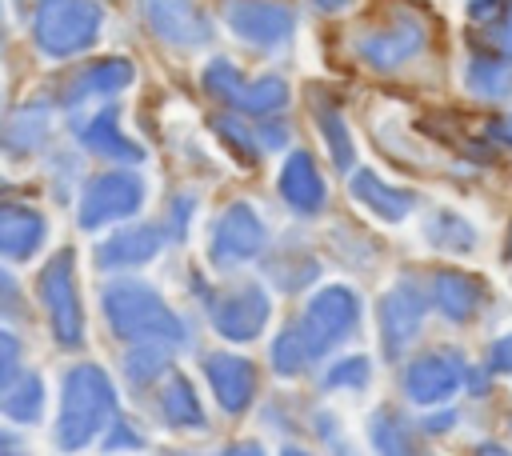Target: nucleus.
I'll return each instance as SVG.
<instances>
[{"instance_id": "obj_1", "label": "nucleus", "mask_w": 512, "mask_h": 456, "mask_svg": "<svg viewBox=\"0 0 512 456\" xmlns=\"http://www.w3.org/2000/svg\"><path fill=\"white\" fill-rule=\"evenodd\" d=\"M116 408V392L108 384V376L96 364H80L68 372L64 392H60V420H56V444L76 452L84 444L96 440V432L104 428V420Z\"/></svg>"}, {"instance_id": "obj_2", "label": "nucleus", "mask_w": 512, "mask_h": 456, "mask_svg": "<svg viewBox=\"0 0 512 456\" xmlns=\"http://www.w3.org/2000/svg\"><path fill=\"white\" fill-rule=\"evenodd\" d=\"M104 312H108V324L116 328V336L124 340H144V344H180L184 340V324L168 312V304L136 284V280H124V284H112L104 292Z\"/></svg>"}, {"instance_id": "obj_3", "label": "nucleus", "mask_w": 512, "mask_h": 456, "mask_svg": "<svg viewBox=\"0 0 512 456\" xmlns=\"http://www.w3.org/2000/svg\"><path fill=\"white\" fill-rule=\"evenodd\" d=\"M100 20H104V12L96 0H40L36 44L48 56H72L96 40Z\"/></svg>"}, {"instance_id": "obj_4", "label": "nucleus", "mask_w": 512, "mask_h": 456, "mask_svg": "<svg viewBox=\"0 0 512 456\" xmlns=\"http://www.w3.org/2000/svg\"><path fill=\"white\" fill-rule=\"evenodd\" d=\"M40 296L52 320V332L64 348H76L84 340V316H80V300H76V284H72V256H56L44 272H40Z\"/></svg>"}, {"instance_id": "obj_5", "label": "nucleus", "mask_w": 512, "mask_h": 456, "mask_svg": "<svg viewBox=\"0 0 512 456\" xmlns=\"http://www.w3.org/2000/svg\"><path fill=\"white\" fill-rule=\"evenodd\" d=\"M356 312H360V304H356V296H352L348 288H324V292L308 304V312H304V320H300V336H304L308 352L320 356V352H328L336 340H344L348 328L356 324Z\"/></svg>"}, {"instance_id": "obj_6", "label": "nucleus", "mask_w": 512, "mask_h": 456, "mask_svg": "<svg viewBox=\"0 0 512 456\" xmlns=\"http://www.w3.org/2000/svg\"><path fill=\"white\" fill-rule=\"evenodd\" d=\"M224 20L248 44H280L292 32V12L276 0H228Z\"/></svg>"}, {"instance_id": "obj_7", "label": "nucleus", "mask_w": 512, "mask_h": 456, "mask_svg": "<svg viewBox=\"0 0 512 456\" xmlns=\"http://www.w3.org/2000/svg\"><path fill=\"white\" fill-rule=\"evenodd\" d=\"M140 180H128V176H104L88 188L84 204H80V224L84 228H96V224H108V220H120L128 216L136 204H140Z\"/></svg>"}, {"instance_id": "obj_8", "label": "nucleus", "mask_w": 512, "mask_h": 456, "mask_svg": "<svg viewBox=\"0 0 512 456\" xmlns=\"http://www.w3.org/2000/svg\"><path fill=\"white\" fill-rule=\"evenodd\" d=\"M460 376H464V368H460L456 356L432 352V356H420V360L404 372V392H408L416 404H440V400H448V396L456 392Z\"/></svg>"}, {"instance_id": "obj_9", "label": "nucleus", "mask_w": 512, "mask_h": 456, "mask_svg": "<svg viewBox=\"0 0 512 456\" xmlns=\"http://www.w3.org/2000/svg\"><path fill=\"white\" fill-rule=\"evenodd\" d=\"M268 320V300L260 288H240V292H228L216 312H212V324L220 336L228 340H252Z\"/></svg>"}, {"instance_id": "obj_10", "label": "nucleus", "mask_w": 512, "mask_h": 456, "mask_svg": "<svg viewBox=\"0 0 512 456\" xmlns=\"http://www.w3.org/2000/svg\"><path fill=\"white\" fill-rule=\"evenodd\" d=\"M420 316H424V304H420V296H416L408 284L392 288V292L380 300V336H384L388 356H400V352L412 344V336H416V328H420Z\"/></svg>"}, {"instance_id": "obj_11", "label": "nucleus", "mask_w": 512, "mask_h": 456, "mask_svg": "<svg viewBox=\"0 0 512 456\" xmlns=\"http://www.w3.org/2000/svg\"><path fill=\"white\" fill-rule=\"evenodd\" d=\"M204 372L212 380V392L216 400L228 408V412H244L252 392H256V372L244 356H228V352H216L204 360Z\"/></svg>"}, {"instance_id": "obj_12", "label": "nucleus", "mask_w": 512, "mask_h": 456, "mask_svg": "<svg viewBox=\"0 0 512 456\" xmlns=\"http://www.w3.org/2000/svg\"><path fill=\"white\" fill-rule=\"evenodd\" d=\"M144 16L172 44L192 48V44H204L208 40V24H204V16L188 0H144Z\"/></svg>"}, {"instance_id": "obj_13", "label": "nucleus", "mask_w": 512, "mask_h": 456, "mask_svg": "<svg viewBox=\"0 0 512 456\" xmlns=\"http://www.w3.org/2000/svg\"><path fill=\"white\" fill-rule=\"evenodd\" d=\"M260 236H264V228H260V220H256V212H252L248 204L228 208L224 224L216 228V260H220V264L248 260V256L260 248Z\"/></svg>"}, {"instance_id": "obj_14", "label": "nucleus", "mask_w": 512, "mask_h": 456, "mask_svg": "<svg viewBox=\"0 0 512 456\" xmlns=\"http://www.w3.org/2000/svg\"><path fill=\"white\" fill-rule=\"evenodd\" d=\"M420 44H424V28H420L416 20H400L396 28H380L376 36L360 40V52H364L368 64H376V68H392V64L408 60Z\"/></svg>"}, {"instance_id": "obj_15", "label": "nucleus", "mask_w": 512, "mask_h": 456, "mask_svg": "<svg viewBox=\"0 0 512 456\" xmlns=\"http://www.w3.org/2000/svg\"><path fill=\"white\" fill-rule=\"evenodd\" d=\"M40 236H44V224H40L36 212H28V208H8V212H4L0 244H4V252H8L12 260L28 256V252L40 244Z\"/></svg>"}, {"instance_id": "obj_16", "label": "nucleus", "mask_w": 512, "mask_h": 456, "mask_svg": "<svg viewBox=\"0 0 512 456\" xmlns=\"http://www.w3.org/2000/svg\"><path fill=\"white\" fill-rule=\"evenodd\" d=\"M160 412L172 428H200L204 424V412H200V400L192 392V384L184 376H172L160 392Z\"/></svg>"}, {"instance_id": "obj_17", "label": "nucleus", "mask_w": 512, "mask_h": 456, "mask_svg": "<svg viewBox=\"0 0 512 456\" xmlns=\"http://www.w3.org/2000/svg\"><path fill=\"white\" fill-rule=\"evenodd\" d=\"M280 184H284V196H288L296 208H304V212L324 200V184H320V176H316V168H312L308 156H292V160L284 164Z\"/></svg>"}, {"instance_id": "obj_18", "label": "nucleus", "mask_w": 512, "mask_h": 456, "mask_svg": "<svg viewBox=\"0 0 512 456\" xmlns=\"http://www.w3.org/2000/svg\"><path fill=\"white\" fill-rule=\"evenodd\" d=\"M152 252H156V228H132V232L108 240L96 260H100L104 268H116V264H140V260H148Z\"/></svg>"}, {"instance_id": "obj_19", "label": "nucleus", "mask_w": 512, "mask_h": 456, "mask_svg": "<svg viewBox=\"0 0 512 456\" xmlns=\"http://www.w3.org/2000/svg\"><path fill=\"white\" fill-rule=\"evenodd\" d=\"M436 304L452 320H468L480 304V288L468 276H436Z\"/></svg>"}, {"instance_id": "obj_20", "label": "nucleus", "mask_w": 512, "mask_h": 456, "mask_svg": "<svg viewBox=\"0 0 512 456\" xmlns=\"http://www.w3.org/2000/svg\"><path fill=\"white\" fill-rule=\"evenodd\" d=\"M40 400H44V384H40L36 372H24L20 380L4 384V412L12 420H20V424H28V420L40 416Z\"/></svg>"}, {"instance_id": "obj_21", "label": "nucleus", "mask_w": 512, "mask_h": 456, "mask_svg": "<svg viewBox=\"0 0 512 456\" xmlns=\"http://www.w3.org/2000/svg\"><path fill=\"white\" fill-rule=\"evenodd\" d=\"M468 8H472V20H480L496 36V44L512 56V0H472Z\"/></svg>"}, {"instance_id": "obj_22", "label": "nucleus", "mask_w": 512, "mask_h": 456, "mask_svg": "<svg viewBox=\"0 0 512 456\" xmlns=\"http://www.w3.org/2000/svg\"><path fill=\"white\" fill-rule=\"evenodd\" d=\"M372 444H376L380 456H412V436L392 412L372 416Z\"/></svg>"}, {"instance_id": "obj_23", "label": "nucleus", "mask_w": 512, "mask_h": 456, "mask_svg": "<svg viewBox=\"0 0 512 456\" xmlns=\"http://www.w3.org/2000/svg\"><path fill=\"white\" fill-rule=\"evenodd\" d=\"M308 360H312V352H308V344H304L300 328L284 332V336L276 340V348H272V364H276V372H284V376L300 372V368H304Z\"/></svg>"}, {"instance_id": "obj_24", "label": "nucleus", "mask_w": 512, "mask_h": 456, "mask_svg": "<svg viewBox=\"0 0 512 456\" xmlns=\"http://www.w3.org/2000/svg\"><path fill=\"white\" fill-rule=\"evenodd\" d=\"M356 196H360V200H368L384 220H400V216H404V208H408V196H404V192H372L368 172H360V176H356Z\"/></svg>"}, {"instance_id": "obj_25", "label": "nucleus", "mask_w": 512, "mask_h": 456, "mask_svg": "<svg viewBox=\"0 0 512 456\" xmlns=\"http://www.w3.org/2000/svg\"><path fill=\"white\" fill-rule=\"evenodd\" d=\"M128 376L136 380V384H148L152 376H160L164 372V356H160V344H148V348H136L128 360Z\"/></svg>"}, {"instance_id": "obj_26", "label": "nucleus", "mask_w": 512, "mask_h": 456, "mask_svg": "<svg viewBox=\"0 0 512 456\" xmlns=\"http://www.w3.org/2000/svg\"><path fill=\"white\" fill-rule=\"evenodd\" d=\"M440 220V228L444 232H432V240L440 244V248H468L472 244V228L460 220V216H436Z\"/></svg>"}, {"instance_id": "obj_27", "label": "nucleus", "mask_w": 512, "mask_h": 456, "mask_svg": "<svg viewBox=\"0 0 512 456\" xmlns=\"http://www.w3.org/2000/svg\"><path fill=\"white\" fill-rule=\"evenodd\" d=\"M328 384H332V388H340V384H352V388L368 384V360H364V356L340 360V364H336V368L328 372Z\"/></svg>"}, {"instance_id": "obj_28", "label": "nucleus", "mask_w": 512, "mask_h": 456, "mask_svg": "<svg viewBox=\"0 0 512 456\" xmlns=\"http://www.w3.org/2000/svg\"><path fill=\"white\" fill-rule=\"evenodd\" d=\"M492 368H496V372H512V336H504V340L492 348Z\"/></svg>"}, {"instance_id": "obj_29", "label": "nucleus", "mask_w": 512, "mask_h": 456, "mask_svg": "<svg viewBox=\"0 0 512 456\" xmlns=\"http://www.w3.org/2000/svg\"><path fill=\"white\" fill-rule=\"evenodd\" d=\"M120 444H128V448H136V444H140V436H136L132 428H124V424H120V428H116V436L108 440V448H120Z\"/></svg>"}, {"instance_id": "obj_30", "label": "nucleus", "mask_w": 512, "mask_h": 456, "mask_svg": "<svg viewBox=\"0 0 512 456\" xmlns=\"http://www.w3.org/2000/svg\"><path fill=\"white\" fill-rule=\"evenodd\" d=\"M220 456H264L256 444H232V448H224Z\"/></svg>"}, {"instance_id": "obj_31", "label": "nucleus", "mask_w": 512, "mask_h": 456, "mask_svg": "<svg viewBox=\"0 0 512 456\" xmlns=\"http://www.w3.org/2000/svg\"><path fill=\"white\" fill-rule=\"evenodd\" d=\"M312 4H316V8H324V12H336V8H344L348 0H312Z\"/></svg>"}, {"instance_id": "obj_32", "label": "nucleus", "mask_w": 512, "mask_h": 456, "mask_svg": "<svg viewBox=\"0 0 512 456\" xmlns=\"http://www.w3.org/2000/svg\"><path fill=\"white\" fill-rule=\"evenodd\" d=\"M476 456H512V452H504V448H496V444H484Z\"/></svg>"}, {"instance_id": "obj_33", "label": "nucleus", "mask_w": 512, "mask_h": 456, "mask_svg": "<svg viewBox=\"0 0 512 456\" xmlns=\"http://www.w3.org/2000/svg\"><path fill=\"white\" fill-rule=\"evenodd\" d=\"M284 456H308V452H300V448H284Z\"/></svg>"}]
</instances>
